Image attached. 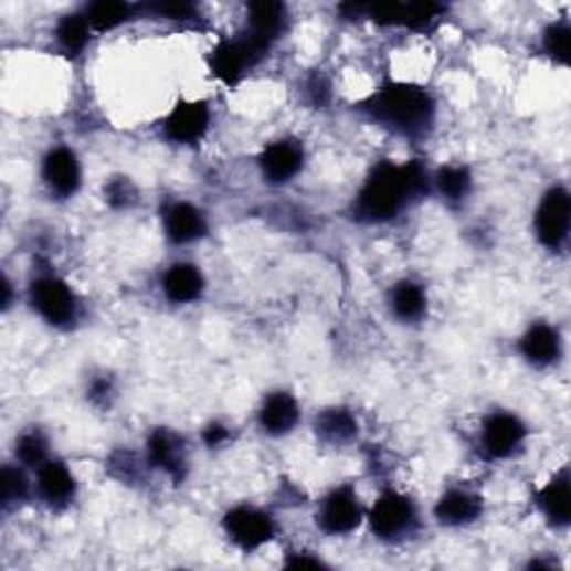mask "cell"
<instances>
[{
	"label": "cell",
	"instance_id": "1",
	"mask_svg": "<svg viewBox=\"0 0 571 571\" xmlns=\"http://www.w3.org/2000/svg\"><path fill=\"white\" fill-rule=\"evenodd\" d=\"M431 190V179L417 161H380L362 183L353 212L364 223H389L417 197Z\"/></svg>",
	"mask_w": 571,
	"mask_h": 571
},
{
	"label": "cell",
	"instance_id": "2",
	"mask_svg": "<svg viewBox=\"0 0 571 571\" xmlns=\"http://www.w3.org/2000/svg\"><path fill=\"white\" fill-rule=\"evenodd\" d=\"M362 107L376 124L404 137H422L435 121L433 94L404 81L384 83L364 101Z\"/></svg>",
	"mask_w": 571,
	"mask_h": 571
},
{
	"label": "cell",
	"instance_id": "3",
	"mask_svg": "<svg viewBox=\"0 0 571 571\" xmlns=\"http://www.w3.org/2000/svg\"><path fill=\"white\" fill-rule=\"evenodd\" d=\"M571 228V197L564 186H551L533 214V231L538 242L551 251L558 253L564 249L569 240Z\"/></svg>",
	"mask_w": 571,
	"mask_h": 571
},
{
	"label": "cell",
	"instance_id": "4",
	"mask_svg": "<svg viewBox=\"0 0 571 571\" xmlns=\"http://www.w3.org/2000/svg\"><path fill=\"white\" fill-rule=\"evenodd\" d=\"M32 308L56 328H67L76 321L78 299L67 282L56 275H39L30 284Z\"/></svg>",
	"mask_w": 571,
	"mask_h": 571
},
{
	"label": "cell",
	"instance_id": "5",
	"mask_svg": "<svg viewBox=\"0 0 571 571\" xmlns=\"http://www.w3.org/2000/svg\"><path fill=\"white\" fill-rule=\"evenodd\" d=\"M223 531L240 549L255 551L275 538L277 525L268 511L240 505L223 516Z\"/></svg>",
	"mask_w": 571,
	"mask_h": 571
},
{
	"label": "cell",
	"instance_id": "6",
	"mask_svg": "<svg viewBox=\"0 0 571 571\" xmlns=\"http://www.w3.org/2000/svg\"><path fill=\"white\" fill-rule=\"evenodd\" d=\"M364 520V507L351 485L330 489L317 509V525L330 536L353 533Z\"/></svg>",
	"mask_w": 571,
	"mask_h": 571
},
{
	"label": "cell",
	"instance_id": "7",
	"mask_svg": "<svg viewBox=\"0 0 571 571\" xmlns=\"http://www.w3.org/2000/svg\"><path fill=\"white\" fill-rule=\"evenodd\" d=\"M527 440V424L509 411H494L480 426V448L491 461H507Z\"/></svg>",
	"mask_w": 571,
	"mask_h": 571
},
{
	"label": "cell",
	"instance_id": "8",
	"mask_svg": "<svg viewBox=\"0 0 571 571\" xmlns=\"http://www.w3.org/2000/svg\"><path fill=\"white\" fill-rule=\"evenodd\" d=\"M371 531L382 540H395L409 533L417 520V509L413 500L398 489H387L378 496L369 511Z\"/></svg>",
	"mask_w": 571,
	"mask_h": 571
},
{
	"label": "cell",
	"instance_id": "9",
	"mask_svg": "<svg viewBox=\"0 0 571 571\" xmlns=\"http://www.w3.org/2000/svg\"><path fill=\"white\" fill-rule=\"evenodd\" d=\"M286 19L288 8L284 3H277V0H255L246 8V30L242 36L260 56H266L273 43L284 34Z\"/></svg>",
	"mask_w": 571,
	"mask_h": 571
},
{
	"label": "cell",
	"instance_id": "10",
	"mask_svg": "<svg viewBox=\"0 0 571 571\" xmlns=\"http://www.w3.org/2000/svg\"><path fill=\"white\" fill-rule=\"evenodd\" d=\"M212 112L208 101H179L163 121V135L177 146H197L210 130Z\"/></svg>",
	"mask_w": 571,
	"mask_h": 571
},
{
	"label": "cell",
	"instance_id": "11",
	"mask_svg": "<svg viewBox=\"0 0 571 571\" xmlns=\"http://www.w3.org/2000/svg\"><path fill=\"white\" fill-rule=\"evenodd\" d=\"M260 59L262 56L249 45L244 36L221 39L208 54V70L223 85L235 87Z\"/></svg>",
	"mask_w": 571,
	"mask_h": 571
},
{
	"label": "cell",
	"instance_id": "12",
	"mask_svg": "<svg viewBox=\"0 0 571 571\" xmlns=\"http://www.w3.org/2000/svg\"><path fill=\"white\" fill-rule=\"evenodd\" d=\"M41 175H43V181L50 188V192L56 197L76 194L81 188V179H83V170H81V161H78L76 152L65 146L52 148L45 155Z\"/></svg>",
	"mask_w": 571,
	"mask_h": 571
},
{
	"label": "cell",
	"instance_id": "13",
	"mask_svg": "<svg viewBox=\"0 0 571 571\" xmlns=\"http://www.w3.org/2000/svg\"><path fill=\"white\" fill-rule=\"evenodd\" d=\"M520 356L536 369L553 367L562 358V335L553 324L533 321L520 337Z\"/></svg>",
	"mask_w": 571,
	"mask_h": 571
},
{
	"label": "cell",
	"instance_id": "14",
	"mask_svg": "<svg viewBox=\"0 0 571 571\" xmlns=\"http://www.w3.org/2000/svg\"><path fill=\"white\" fill-rule=\"evenodd\" d=\"M304 148L293 139H279L268 144L260 155V170L271 183H288L304 168Z\"/></svg>",
	"mask_w": 571,
	"mask_h": 571
},
{
	"label": "cell",
	"instance_id": "15",
	"mask_svg": "<svg viewBox=\"0 0 571 571\" xmlns=\"http://www.w3.org/2000/svg\"><path fill=\"white\" fill-rule=\"evenodd\" d=\"M163 231L172 244L186 246L199 242L208 233V221L190 201H172L163 210Z\"/></svg>",
	"mask_w": 571,
	"mask_h": 571
},
{
	"label": "cell",
	"instance_id": "16",
	"mask_svg": "<svg viewBox=\"0 0 571 571\" xmlns=\"http://www.w3.org/2000/svg\"><path fill=\"white\" fill-rule=\"evenodd\" d=\"M146 453H148V463L163 472L166 476L181 480L183 472H186V446L183 440L168 431V429H157L150 433L148 444H146Z\"/></svg>",
	"mask_w": 571,
	"mask_h": 571
},
{
	"label": "cell",
	"instance_id": "17",
	"mask_svg": "<svg viewBox=\"0 0 571 571\" xmlns=\"http://www.w3.org/2000/svg\"><path fill=\"white\" fill-rule=\"evenodd\" d=\"M483 498L469 489L451 487L446 489L437 505H435V518L446 527H465L476 522L483 516Z\"/></svg>",
	"mask_w": 571,
	"mask_h": 571
},
{
	"label": "cell",
	"instance_id": "18",
	"mask_svg": "<svg viewBox=\"0 0 571 571\" xmlns=\"http://www.w3.org/2000/svg\"><path fill=\"white\" fill-rule=\"evenodd\" d=\"M36 489L50 507H67L76 496V478L65 463L50 458L36 469Z\"/></svg>",
	"mask_w": 571,
	"mask_h": 571
},
{
	"label": "cell",
	"instance_id": "19",
	"mask_svg": "<svg viewBox=\"0 0 571 571\" xmlns=\"http://www.w3.org/2000/svg\"><path fill=\"white\" fill-rule=\"evenodd\" d=\"M161 288L168 302L183 306L201 299L205 290V277L199 266L190 262H177L163 273Z\"/></svg>",
	"mask_w": 571,
	"mask_h": 571
},
{
	"label": "cell",
	"instance_id": "20",
	"mask_svg": "<svg viewBox=\"0 0 571 571\" xmlns=\"http://www.w3.org/2000/svg\"><path fill=\"white\" fill-rule=\"evenodd\" d=\"M260 426L275 437L288 435L299 422V404L288 391H273L264 398L260 413Z\"/></svg>",
	"mask_w": 571,
	"mask_h": 571
},
{
	"label": "cell",
	"instance_id": "21",
	"mask_svg": "<svg viewBox=\"0 0 571 571\" xmlns=\"http://www.w3.org/2000/svg\"><path fill=\"white\" fill-rule=\"evenodd\" d=\"M538 509L547 518L551 527H567L571 520V489H569V472L562 467L538 494Z\"/></svg>",
	"mask_w": 571,
	"mask_h": 571
},
{
	"label": "cell",
	"instance_id": "22",
	"mask_svg": "<svg viewBox=\"0 0 571 571\" xmlns=\"http://www.w3.org/2000/svg\"><path fill=\"white\" fill-rule=\"evenodd\" d=\"M139 10V6L126 3V0H94V3H87L81 10V14L85 17L92 32L103 34L137 19Z\"/></svg>",
	"mask_w": 571,
	"mask_h": 571
},
{
	"label": "cell",
	"instance_id": "23",
	"mask_svg": "<svg viewBox=\"0 0 571 571\" xmlns=\"http://www.w3.org/2000/svg\"><path fill=\"white\" fill-rule=\"evenodd\" d=\"M391 310L402 321H417L426 313V293L424 288L413 279H402L391 288L389 295Z\"/></svg>",
	"mask_w": 571,
	"mask_h": 571
},
{
	"label": "cell",
	"instance_id": "24",
	"mask_svg": "<svg viewBox=\"0 0 571 571\" xmlns=\"http://www.w3.org/2000/svg\"><path fill=\"white\" fill-rule=\"evenodd\" d=\"M315 429H317L319 437H324L326 442L345 444L358 433V420L353 417V413L349 409L332 406V409H324L317 415Z\"/></svg>",
	"mask_w": 571,
	"mask_h": 571
},
{
	"label": "cell",
	"instance_id": "25",
	"mask_svg": "<svg viewBox=\"0 0 571 571\" xmlns=\"http://www.w3.org/2000/svg\"><path fill=\"white\" fill-rule=\"evenodd\" d=\"M89 34H92V30H89V25H87V21L81 12L61 17L56 28H54V39L67 56L83 54V50L89 43Z\"/></svg>",
	"mask_w": 571,
	"mask_h": 571
},
{
	"label": "cell",
	"instance_id": "26",
	"mask_svg": "<svg viewBox=\"0 0 571 571\" xmlns=\"http://www.w3.org/2000/svg\"><path fill=\"white\" fill-rule=\"evenodd\" d=\"M433 186L448 203H461L472 192V172L467 166H442L433 177Z\"/></svg>",
	"mask_w": 571,
	"mask_h": 571
},
{
	"label": "cell",
	"instance_id": "27",
	"mask_svg": "<svg viewBox=\"0 0 571 571\" xmlns=\"http://www.w3.org/2000/svg\"><path fill=\"white\" fill-rule=\"evenodd\" d=\"M540 47L549 61L558 65H567L569 50H571V23L567 19H558L549 23L540 34Z\"/></svg>",
	"mask_w": 571,
	"mask_h": 571
},
{
	"label": "cell",
	"instance_id": "28",
	"mask_svg": "<svg viewBox=\"0 0 571 571\" xmlns=\"http://www.w3.org/2000/svg\"><path fill=\"white\" fill-rule=\"evenodd\" d=\"M17 458L23 467L39 469L50 461V444L41 431H28L17 442Z\"/></svg>",
	"mask_w": 571,
	"mask_h": 571
},
{
	"label": "cell",
	"instance_id": "29",
	"mask_svg": "<svg viewBox=\"0 0 571 571\" xmlns=\"http://www.w3.org/2000/svg\"><path fill=\"white\" fill-rule=\"evenodd\" d=\"M144 12H150L155 19H166L175 23H192L199 21V8L186 0H166V3L144 6Z\"/></svg>",
	"mask_w": 571,
	"mask_h": 571
},
{
	"label": "cell",
	"instance_id": "30",
	"mask_svg": "<svg viewBox=\"0 0 571 571\" xmlns=\"http://www.w3.org/2000/svg\"><path fill=\"white\" fill-rule=\"evenodd\" d=\"M0 489H3V507L8 509V507H14V505H19L21 500L28 498L30 483H28L21 467L8 465L3 469V476H0Z\"/></svg>",
	"mask_w": 571,
	"mask_h": 571
},
{
	"label": "cell",
	"instance_id": "31",
	"mask_svg": "<svg viewBox=\"0 0 571 571\" xmlns=\"http://www.w3.org/2000/svg\"><path fill=\"white\" fill-rule=\"evenodd\" d=\"M228 437H231V431H228L223 424H219V422H214V424H208L205 429H203V442L208 444V446H219V444H223Z\"/></svg>",
	"mask_w": 571,
	"mask_h": 571
},
{
	"label": "cell",
	"instance_id": "32",
	"mask_svg": "<svg viewBox=\"0 0 571 571\" xmlns=\"http://www.w3.org/2000/svg\"><path fill=\"white\" fill-rule=\"evenodd\" d=\"M286 564H288V567H315V569H319L324 562H321V560L310 558L308 553H304V556H302V553H297L295 558H288V560H286Z\"/></svg>",
	"mask_w": 571,
	"mask_h": 571
}]
</instances>
